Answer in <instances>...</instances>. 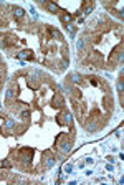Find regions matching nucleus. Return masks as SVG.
I'll return each instance as SVG.
<instances>
[{
    "mask_svg": "<svg viewBox=\"0 0 124 185\" xmlns=\"http://www.w3.org/2000/svg\"><path fill=\"white\" fill-rule=\"evenodd\" d=\"M43 164H45V169H51V167L56 164L55 155H51V154L46 152V154H45V159H43Z\"/></svg>",
    "mask_w": 124,
    "mask_h": 185,
    "instance_id": "1",
    "label": "nucleus"
},
{
    "mask_svg": "<svg viewBox=\"0 0 124 185\" xmlns=\"http://www.w3.org/2000/svg\"><path fill=\"white\" fill-rule=\"evenodd\" d=\"M28 86H30L32 89H37L40 86V79H38V73H33L30 78H28Z\"/></svg>",
    "mask_w": 124,
    "mask_h": 185,
    "instance_id": "2",
    "label": "nucleus"
},
{
    "mask_svg": "<svg viewBox=\"0 0 124 185\" xmlns=\"http://www.w3.org/2000/svg\"><path fill=\"white\" fill-rule=\"evenodd\" d=\"M12 13H13V17L17 20H22L23 17H25V10L20 8V7H12Z\"/></svg>",
    "mask_w": 124,
    "mask_h": 185,
    "instance_id": "3",
    "label": "nucleus"
},
{
    "mask_svg": "<svg viewBox=\"0 0 124 185\" xmlns=\"http://www.w3.org/2000/svg\"><path fill=\"white\" fill-rule=\"evenodd\" d=\"M60 150L63 154H70V152H71V142H70V141H63L60 144Z\"/></svg>",
    "mask_w": 124,
    "mask_h": 185,
    "instance_id": "4",
    "label": "nucleus"
},
{
    "mask_svg": "<svg viewBox=\"0 0 124 185\" xmlns=\"http://www.w3.org/2000/svg\"><path fill=\"white\" fill-rule=\"evenodd\" d=\"M61 122H65L66 126H71V122H73V119H71V112H68V111H65L63 114H61Z\"/></svg>",
    "mask_w": 124,
    "mask_h": 185,
    "instance_id": "5",
    "label": "nucleus"
},
{
    "mask_svg": "<svg viewBox=\"0 0 124 185\" xmlns=\"http://www.w3.org/2000/svg\"><path fill=\"white\" fill-rule=\"evenodd\" d=\"M51 104H53V108H61L63 104H65V101H63V98L60 96V94H56L55 98H53V101H51Z\"/></svg>",
    "mask_w": 124,
    "mask_h": 185,
    "instance_id": "6",
    "label": "nucleus"
},
{
    "mask_svg": "<svg viewBox=\"0 0 124 185\" xmlns=\"http://www.w3.org/2000/svg\"><path fill=\"white\" fill-rule=\"evenodd\" d=\"M15 126H17V121L15 119H7V121H5V124H3L5 131H12Z\"/></svg>",
    "mask_w": 124,
    "mask_h": 185,
    "instance_id": "7",
    "label": "nucleus"
},
{
    "mask_svg": "<svg viewBox=\"0 0 124 185\" xmlns=\"http://www.w3.org/2000/svg\"><path fill=\"white\" fill-rule=\"evenodd\" d=\"M13 98H15V92H13V89H12V88H8V89H7V92H5V99H7V101H12Z\"/></svg>",
    "mask_w": 124,
    "mask_h": 185,
    "instance_id": "8",
    "label": "nucleus"
},
{
    "mask_svg": "<svg viewBox=\"0 0 124 185\" xmlns=\"http://www.w3.org/2000/svg\"><path fill=\"white\" fill-rule=\"evenodd\" d=\"M70 79H71L73 83H80V81H81V76H80L78 73H71V74H70Z\"/></svg>",
    "mask_w": 124,
    "mask_h": 185,
    "instance_id": "9",
    "label": "nucleus"
},
{
    "mask_svg": "<svg viewBox=\"0 0 124 185\" xmlns=\"http://www.w3.org/2000/svg\"><path fill=\"white\" fill-rule=\"evenodd\" d=\"M76 48H78V51H83L85 50V38H80L78 43H76Z\"/></svg>",
    "mask_w": 124,
    "mask_h": 185,
    "instance_id": "10",
    "label": "nucleus"
},
{
    "mask_svg": "<svg viewBox=\"0 0 124 185\" xmlns=\"http://www.w3.org/2000/svg\"><path fill=\"white\" fill-rule=\"evenodd\" d=\"M18 58H28V60H32L33 55H32V51L28 50V51H23V53H20V55H18Z\"/></svg>",
    "mask_w": 124,
    "mask_h": 185,
    "instance_id": "11",
    "label": "nucleus"
},
{
    "mask_svg": "<svg viewBox=\"0 0 124 185\" xmlns=\"http://www.w3.org/2000/svg\"><path fill=\"white\" fill-rule=\"evenodd\" d=\"M46 8H48L50 12H58V10H60L56 3H46Z\"/></svg>",
    "mask_w": 124,
    "mask_h": 185,
    "instance_id": "12",
    "label": "nucleus"
},
{
    "mask_svg": "<svg viewBox=\"0 0 124 185\" xmlns=\"http://www.w3.org/2000/svg\"><path fill=\"white\" fill-rule=\"evenodd\" d=\"M20 118H22L23 121H28V119H30V112H28V111H22V112H20Z\"/></svg>",
    "mask_w": 124,
    "mask_h": 185,
    "instance_id": "13",
    "label": "nucleus"
},
{
    "mask_svg": "<svg viewBox=\"0 0 124 185\" xmlns=\"http://www.w3.org/2000/svg\"><path fill=\"white\" fill-rule=\"evenodd\" d=\"M0 167H2V169H5V167H12V164H10V160H3L2 164H0Z\"/></svg>",
    "mask_w": 124,
    "mask_h": 185,
    "instance_id": "14",
    "label": "nucleus"
},
{
    "mask_svg": "<svg viewBox=\"0 0 124 185\" xmlns=\"http://www.w3.org/2000/svg\"><path fill=\"white\" fill-rule=\"evenodd\" d=\"M65 172H66V173L71 172V165H66V167H65Z\"/></svg>",
    "mask_w": 124,
    "mask_h": 185,
    "instance_id": "15",
    "label": "nucleus"
}]
</instances>
